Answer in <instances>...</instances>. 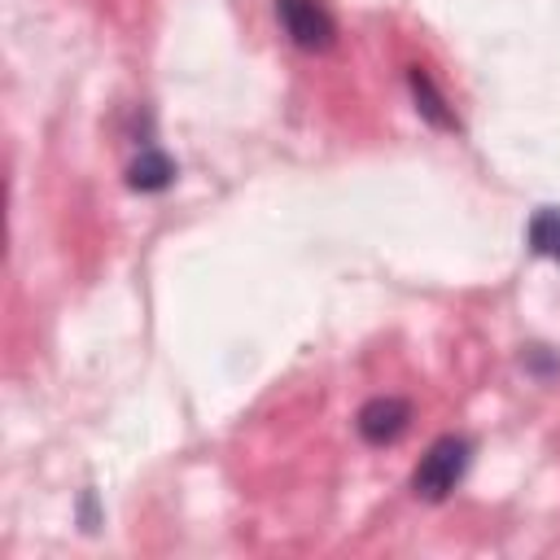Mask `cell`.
I'll return each mask as SVG.
<instances>
[{
    "label": "cell",
    "instance_id": "cell-4",
    "mask_svg": "<svg viewBox=\"0 0 560 560\" xmlns=\"http://www.w3.org/2000/svg\"><path fill=\"white\" fill-rule=\"evenodd\" d=\"M407 83H411V96H416V109L433 122V127H446V131H459V118L446 109V96L433 88V79L420 70V66H411L407 70Z\"/></svg>",
    "mask_w": 560,
    "mask_h": 560
},
{
    "label": "cell",
    "instance_id": "cell-1",
    "mask_svg": "<svg viewBox=\"0 0 560 560\" xmlns=\"http://www.w3.org/2000/svg\"><path fill=\"white\" fill-rule=\"evenodd\" d=\"M468 464H472V442L459 438V433H446V438H438V442L420 455V464H416V472H411V490H416L420 499H429V503H442V499L464 481Z\"/></svg>",
    "mask_w": 560,
    "mask_h": 560
},
{
    "label": "cell",
    "instance_id": "cell-3",
    "mask_svg": "<svg viewBox=\"0 0 560 560\" xmlns=\"http://www.w3.org/2000/svg\"><path fill=\"white\" fill-rule=\"evenodd\" d=\"M407 420H411V407L402 398H394V394H381V398H368L359 407V420L354 424H359V433L368 442L385 446V442H394V438L407 433Z\"/></svg>",
    "mask_w": 560,
    "mask_h": 560
},
{
    "label": "cell",
    "instance_id": "cell-2",
    "mask_svg": "<svg viewBox=\"0 0 560 560\" xmlns=\"http://www.w3.org/2000/svg\"><path fill=\"white\" fill-rule=\"evenodd\" d=\"M284 35L306 52H328L337 44V18L324 0H276Z\"/></svg>",
    "mask_w": 560,
    "mask_h": 560
},
{
    "label": "cell",
    "instance_id": "cell-5",
    "mask_svg": "<svg viewBox=\"0 0 560 560\" xmlns=\"http://www.w3.org/2000/svg\"><path fill=\"white\" fill-rule=\"evenodd\" d=\"M171 179H175V166H171V158L158 153V149H144V153L127 166V184L140 188V192H158V188H166Z\"/></svg>",
    "mask_w": 560,
    "mask_h": 560
},
{
    "label": "cell",
    "instance_id": "cell-6",
    "mask_svg": "<svg viewBox=\"0 0 560 560\" xmlns=\"http://www.w3.org/2000/svg\"><path fill=\"white\" fill-rule=\"evenodd\" d=\"M529 249L560 262V206H542L529 219Z\"/></svg>",
    "mask_w": 560,
    "mask_h": 560
}]
</instances>
